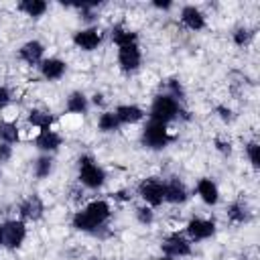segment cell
<instances>
[{"label": "cell", "mask_w": 260, "mask_h": 260, "mask_svg": "<svg viewBox=\"0 0 260 260\" xmlns=\"http://www.w3.org/2000/svg\"><path fill=\"white\" fill-rule=\"evenodd\" d=\"M112 215V207L106 199H93L89 201L83 209L75 211L73 213V219H71V225L77 230V232H89V234H95L100 228L106 225V221L110 219Z\"/></svg>", "instance_id": "6da1fadb"}, {"label": "cell", "mask_w": 260, "mask_h": 260, "mask_svg": "<svg viewBox=\"0 0 260 260\" xmlns=\"http://www.w3.org/2000/svg\"><path fill=\"white\" fill-rule=\"evenodd\" d=\"M77 179L87 189H100L106 183V171L93 160V156L83 154L79 156V173Z\"/></svg>", "instance_id": "7a4b0ae2"}, {"label": "cell", "mask_w": 260, "mask_h": 260, "mask_svg": "<svg viewBox=\"0 0 260 260\" xmlns=\"http://www.w3.org/2000/svg\"><path fill=\"white\" fill-rule=\"evenodd\" d=\"M179 108H181V104H179L177 100H173V98L167 95V93H160V95H156V98L152 100L148 116H150L152 122L169 124V122H173V120L177 118Z\"/></svg>", "instance_id": "3957f363"}, {"label": "cell", "mask_w": 260, "mask_h": 260, "mask_svg": "<svg viewBox=\"0 0 260 260\" xmlns=\"http://www.w3.org/2000/svg\"><path fill=\"white\" fill-rule=\"evenodd\" d=\"M173 140L167 124H160V122H148L144 128H142V144L150 150H160L165 148L169 142Z\"/></svg>", "instance_id": "277c9868"}, {"label": "cell", "mask_w": 260, "mask_h": 260, "mask_svg": "<svg viewBox=\"0 0 260 260\" xmlns=\"http://www.w3.org/2000/svg\"><path fill=\"white\" fill-rule=\"evenodd\" d=\"M138 195L144 199V205L148 207H158L165 201V181L158 177H148L142 179L138 185Z\"/></svg>", "instance_id": "5b68a950"}, {"label": "cell", "mask_w": 260, "mask_h": 260, "mask_svg": "<svg viewBox=\"0 0 260 260\" xmlns=\"http://www.w3.org/2000/svg\"><path fill=\"white\" fill-rule=\"evenodd\" d=\"M26 240V225L22 219H8L2 223V248L16 250Z\"/></svg>", "instance_id": "8992f818"}, {"label": "cell", "mask_w": 260, "mask_h": 260, "mask_svg": "<svg viewBox=\"0 0 260 260\" xmlns=\"http://www.w3.org/2000/svg\"><path fill=\"white\" fill-rule=\"evenodd\" d=\"M160 250L165 252V256H173V258H185L191 254V240L185 238L183 234L179 232H173L169 234L162 244H160Z\"/></svg>", "instance_id": "52a82bcc"}, {"label": "cell", "mask_w": 260, "mask_h": 260, "mask_svg": "<svg viewBox=\"0 0 260 260\" xmlns=\"http://www.w3.org/2000/svg\"><path fill=\"white\" fill-rule=\"evenodd\" d=\"M142 63V53L138 49V45H126V47H118V65L124 73H132L140 67Z\"/></svg>", "instance_id": "ba28073f"}, {"label": "cell", "mask_w": 260, "mask_h": 260, "mask_svg": "<svg viewBox=\"0 0 260 260\" xmlns=\"http://www.w3.org/2000/svg\"><path fill=\"white\" fill-rule=\"evenodd\" d=\"M185 230H187V236L191 242H201L215 234V221L205 219V217H193V219H189Z\"/></svg>", "instance_id": "9c48e42d"}, {"label": "cell", "mask_w": 260, "mask_h": 260, "mask_svg": "<svg viewBox=\"0 0 260 260\" xmlns=\"http://www.w3.org/2000/svg\"><path fill=\"white\" fill-rule=\"evenodd\" d=\"M43 213H45V203H43V199L37 195V193H32V195H28L26 199H22L20 201V205H18V215H20V219L24 221H39L41 217H43Z\"/></svg>", "instance_id": "30bf717a"}, {"label": "cell", "mask_w": 260, "mask_h": 260, "mask_svg": "<svg viewBox=\"0 0 260 260\" xmlns=\"http://www.w3.org/2000/svg\"><path fill=\"white\" fill-rule=\"evenodd\" d=\"M43 55H45V45L41 41H37V39L22 43L20 49H18V59L22 63H26V65H37L39 67L41 61L45 59Z\"/></svg>", "instance_id": "8fae6325"}, {"label": "cell", "mask_w": 260, "mask_h": 260, "mask_svg": "<svg viewBox=\"0 0 260 260\" xmlns=\"http://www.w3.org/2000/svg\"><path fill=\"white\" fill-rule=\"evenodd\" d=\"M73 43H75V47L81 49V51H95V49L100 47V43H102V32H100V28H95V26L81 28V30H77V32L73 35Z\"/></svg>", "instance_id": "7c38bea8"}, {"label": "cell", "mask_w": 260, "mask_h": 260, "mask_svg": "<svg viewBox=\"0 0 260 260\" xmlns=\"http://www.w3.org/2000/svg\"><path fill=\"white\" fill-rule=\"evenodd\" d=\"M187 199H189V191L179 177H171L165 181V201H169L173 205H181Z\"/></svg>", "instance_id": "4fadbf2b"}, {"label": "cell", "mask_w": 260, "mask_h": 260, "mask_svg": "<svg viewBox=\"0 0 260 260\" xmlns=\"http://www.w3.org/2000/svg\"><path fill=\"white\" fill-rule=\"evenodd\" d=\"M35 146L39 148V150H43V152H55V150H59V146L63 144V136L59 134V132H55V130H51V128H45V130H41L37 136H35Z\"/></svg>", "instance_id": "5bb4252c"}, {"label": "cell", "mask_w": 260, "mask_h": 260, "mask_svg": "<svg viewBox=\"0 0 260 260\" xmlns=\"http://www.w3.org/2000/svg\"><path fill=\"white\" fill-rule=\"evenodd\" d=\"M39 71L41 75L47 79V81H57L65 75L67 71V65L63 59H57V57H49V59H43L41 65H39Z\"/></svg>", "instance_id": "9a60e30c"}, {"label": "cell", "mask_w": 260, "mask_h": 260, "mask_svg": "<svg viewBox=\"0 0 260 260\" xmlns=\"http://www.w3.org/2000/svg\"><path fill=\"white\" fill-rule=\"evenodd\" d=\"M181 22L189 28V30H201V28H205V14L197 8V6H193V4H187V6H183L181 8Z\"/></svg>", "instance_id": "2e32d148"}, {"label": "cell", "mask_w": 260, "mask_h": 260, "mask_svg": "<svg viewBox=\"0 0 260 260\" xmlns=\"http://www.w3.org/2000/svg\"><path fill=\"white\" fill-rule=\"evenodd\" d=\"M116 118L120 120V124H138L142 118H144V110L140 106H134V104H120L116 110H114Z\"/></svg>", "instance_id": "e0dca14e"}, {"label": "cell", "mask_w": 260, "mask_h": 260, "mask_svg": "<svg viewBox=\"0 0 260 260\" xmlns=\"http://www.w3.org/2000/svg\"><path fill=\"white\" fill-rule=\"evenodd\" d=\"M225 213H228V219L234 221V223H246V221L252 219V209H250L248 201H244V199L232 201L228 205V211Z\"/></svg>", "instance_id": "ac0fdd59"}, {"label": "cell", "mask_w": 260, "mask_h": 260, "mask_svg": "<svg viewBox=\"0 0 260 260\" xmlns=\"http://www.w3.org/2000/svg\"><path fill=\"white\" fill-rule=\"evenodd\" d=\"M197 195H199V199L205 203V205H215L217 201H219V189H217V185L211 181V179H199L197 181Z\"/></svg>", "instance_id": "d6986e66"}, {"label": "cell", "mask_w": 260, "mask_h": 260, "mask_svg": "<svg viewBox=\"0 0 260 260\" xmlns=\"http://www.w3.org/2000/svg\"><path fill=\"white\" fill-rule=\"evenodd\" d=\"M110 37L112 41L118 45V47H126V45H134L138 41V35L134 30H130L128 26L124 24H114L112 30H110Z\"/></svg>", "instance_id": "ffe728a7"}, {"label": "cell", "mask_w": 260, "mask_h": 260, "mask_svg": "<svg viewBox=\"0 0 260 260\" xmlns=\"http://www.w3.org/2000/svg\"><path fill=\"white\" fill-rule=\"evenodd\" d=\"M16 8H18L22 14L30 16V18H41V16L49 10V4H47L45 0H20V2L16 4Z\"/></svg>", "instance_id": "44dd1931"}, {"label": "cell", "mask_w": 260, "mask_h": 260, "mask_svg": "<svg viewBox=\"0 0 260 260\" xmlns=\"http://www.w3.org/2000/svg\"><path fill=\"white\" fill-rule=\"evenodd\" d=\"M26 120H28V124H30V126H35V128H41V130H45V128H51V126H53V122H55V116H53V114H51L49 110L32 108V110L28 112Z\"/></svg>", "instance_id": "7402d4cb"}, {"label": "cell", "mask_w": 260, "mask_h": 260, "mask_svg": "<svg viewBox=\"0 0 260 260\" xmlns=\"http://www.w3.org/2000/svg\"><path fill=\"white\" fill-rule=\"evenodd\" d=\"M65 108L71 114H85L87 108H89V100L81 91H71L69 98H67V102H65Z\"/></svg>", "instance_id": "603a6c76"}, {"label": "cell", "mask_w": 260, "mask_h": 260, "mask_svg": "<svg viewBox=\"0 0 260 260\" xmlns=\"http://www.w3.org/2000/svg\"><path fill=\"white\" fill-rule=\"evenodd\" d=\"M20 140V132H18V126L14 122H0V142H6V144H14Z\"/></svg>", "instance_id": "cb8c5ba5"}, {"label": "cell", "mask_w": 260, "mask_h": 260, "mask_svg": "<svg viewBox=\"0 0 260 260\" xmlns=\"http://www.w3.org/2000/svg\"><path fill=\"white\" fill-rule=\"evenodd\" d=\"M51 171H53V158L49 154H41L32 165V173L37 179H47Z\"/></svg>", "instance_id": "d4e9b609"}, {"label": "cell", "mask_w": 260, "mask_h": 260, "mask_svg": "<svg viewBox=\"0 0 260 260\" xmlns=\"http://www.w3.org/2000/svg\"><path fill=\"white\" fill-rule=\"evenodd\" d=\"M98 128L102 132H116L120 128V120L116 118L114 112H102L98 118Z\"/></svg>", "instance_id": "484cf974"}, {"label": "cell", "mask_w": 260, "mask_h": 260, "mask_svg": "<svg viewBox=\"0 0 260 260\" xmlns=\"http://www.w3.org/2000/svg\"><path fill=\"white\" fill-rule=\"evenodd\" d=\"M232 39H234V45L236 47H248L252 43V39H254V30L248 28V26H240V28L234 30Z\"/></svg>", "instance_id": "4316f807"}, {"label": "cell", "mask_w": 260, "mask_h": 260, "mask_svg": "<svg viewBox=\"0 0 260 260\" xmlns=\"http://www.w3.org/2000/svg\"><path fill=\"white\" fill-rule=\"evenodd\" d=\"M134 215H136L138 223H142V225H150V223L154 221V211H152V207H148V205H138V207L134 209Z\"/></svg>", "instance_id": "83f0119b"}, {"label": "cell", "mask_w": 260, "mask_h": 260, "mask_svg": "<svg viewBox=\"0 0 260 260\" xmlns=\"http://www.w3.org/2000/svg\"><path fill=\"white\" fill-rule=\"evenodd\" d=\"M246 156H248V160H250V165L254 169L260 167V144L256 140H252V142L246 144Z\"/></svg>", "instance_id": "f1b7e54d"}, {"label": "cell", "mask_w": 260, "mask_h": 260, "mask_svg": "<svg viewBox=\"0 0 260 260\" xmlns=\"http://www.w3.org/2000/svg\"><path fill=\"white\" fill-rule=\"evenodd\" d=\"M167 87H169V93L167 95H171L177 102H183L185 100V89H183V85H181L179 79H169L167 81Z\"/></svg>", "instance_id": "f546056e"}, {"label": "cell", "mask_w": 260, "mask_h": 260, "mask_svg": "<svg viewBox=\"0 0 260 260\" xmlns=\"http://www.w3.org/2000/svg\"><path fill=\"white\" fill-rule=\"evenodd\" d=\"M215 148H217V152H221L223 156H230L232 154V142L230 140H223V138H215Z\"/></svg>", "instance_id": "4dcf8cb0"}, {"label": "cell", "mask_w": 260, "mask_h": 260, "mask_svg": "<svg viewBox=\"0 0 260 260\" xmlns=\"http://www.w3.org/2000/svg\"><path fill=\"white\" fill-rule=\"evenodd\" d=\"M12 102V93L6 85H0V110H4L8 104Z\"/></svg>", "instance_id": "1f68e13d"}, {"label": "cell", "mask_w": 260, "mask_h": 260, "mask_svg": "<svg viewBox=\"0 0 260 260\" xmlns=\"http://www.w3.org/2000/svg\"><path fill=\"white\" fill-rule=\"evenodd\" d=\"M12 158V146L6 142H0V162H8Z\"/></svg>", "instance_id": "d6a6232c"}, {"label": "cell", "mask_w": 260, "mask_h": 260, "mask_svg": "<svg viewBox=\"0 0 260 260\" xmlns=\"http://www.w3.org/2000/svg\"><path fill=\"white\" fill-rule=\"evenodd\" d=\"M215 112H217V116H219L223 122H232V120H234V112H232L230 108H225V106H217Z\"/></svg>", "instance_id": "836d02e7"}, {"label": "cell", "mask_w": 260, "mask_h": 260, "mask_svg": "<svg viewBox=\"0 0 260 260\" xmlns=\"http://www.w3.org/2000/svg\"><path fill=\"white\" fill-rule=\"evenodd\" d=\"M114 199H118V201H130V199H132V191H128V189L116 191V193H114Z\"/></svg>", "instance_id": "e575fe53"}, {"label": "cell", "mask_w": 260, "mask_h": 260, "mask_svg": "<svg viewBox=\"0 0 260 260\" xmlns=\"http://www.w3.org/2000/svg\"><path fill=\"white\" fill-rule=\"evenodd\" d=\"M152 6L158 8V10H169V8L173 6V2H171V0H154Z\"/></svg>", "instance_id": "d590c367"}, {"label": "cell", "mask_w": 260, "mask_h": 260, "mask_svg": "<svg viewBox=\"0 0 260 260\" xmlns=\"http://www.w3.org/2000/svg\"><path fill=\"white\" fill-rule=\"evenodd\" d=\"M91 102H93V106H104V93H100V91H95L93 95H91Z\"/></svg>", "instance_id": "8d00e7d4"}, {"label": "cell", "mask_w": 260, "mask_h": 260, "mask_svg": "<svg viewBox=\"0 0 260 260\" xmlns=\"http://www.w3.org/2000/svg\"><path fill=\"white\" fill-rule=\"evenodd\" d=\"M156 260H177V258H173V256H158Z\"/></svg>", "instance_id": "74e56055"}, {"label": "cell", "mask_w": 260, "mask_h": 260, "mask_svg": "<svg viewBox=\"0 0 260 260\" xmlns=\"http://www.w3.org/2000/svg\"><path fill=\"white\" fill-rule=\"evenodd\" d=\"M0 246H2V223H0Z\"/></svg>", "instance_id": "f35d334b"}]
</instances>
